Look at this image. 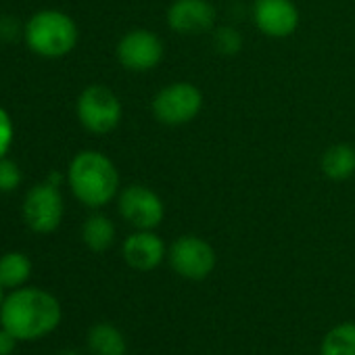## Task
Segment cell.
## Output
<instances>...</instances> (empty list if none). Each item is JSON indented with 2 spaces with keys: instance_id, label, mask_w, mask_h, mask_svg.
I'll list each match as a JSON object with an SVG mask.
<instances>
[{
  "instance_id": "obj_21",
  "label": "cell",
  "mask_w": 355,
  "mask_h": 355,
  "mask_svg": "<svg viewBox=\"0 0 355 355\" xmlns=\"http://www.w3.org/2000/svg\"><path fill=\"white\" fill-rule=\"evenodd\" d=\"M17 343L19 340L9 330L0 328V355H13L15 349H17Z\"/></svg>"
},
{
  "instance_id": "obj_9",
  "label": "cell",
  "mask_w": 355,
  "mask_h": 355,
  "mask_svg": "<svg viewBox=\"0 0 355 355\" xmlns=\"http://www.w3.org/2000/svg\"><path fill=\"white\" fill-rule=\"evenodd\" d=\"M117 211L134 230H155L165 218V203L146 184H128L117 195Z\"/></svg>"
},
{
  "instance_id": "obj_6",
  "label": "cell",
  "mask_w": 355,
  "mask_h": 355,
  "mask_svg": "<svg viewBox=\"0 0 355 355\" xmlns=\"http://www.w3.org/2000/svg\"><path fill=\"white\" fill-rule=\"evenodd\" d=\"M167 261L171 270L191 282H201L211 276L218 266L216 249L209 241L197 234L178 236L167 249Z\"/></svg>"
},
{
  "instance_id": "obj_16",
  "label": "cell",
  "mask_w": 355,
  "mask_h": 355,
  "mask_svg": "<svg viewBox=\"0 0 355 355\" xmlns=\"http://www.w3.org/2000/svg\"><path fill=\"white\" fill-rule=\"evenodd\" d=\"M32 276V259L21 251H9L0 255V284L5 291H15L26 286Z\"/></svg>"
},
{
  "instance_id": "obj_8",
  "label": "cell",
  "mask_w": 355,
  "mask_h": 355,
  "mask_svg": "<svg viewBox=\"0 0 355 355\" xmlns=\"http://www.w3.org/2000/svg\"><path fill=\"white\" fill-rule=\"evenodd\" d=\"M117 63L130 73H148L161 65L165 44L161 36L146 28L128 30L115 46Z\"/></svg>"
},
{
  "instance_id": "obj_15",
  "label": "cell",
  "mask_w": 355,
  "mask_h": 355,
  "mask_svg": "<svg viewBox=\"0 0 355 355\" xmlns=\"http://www.w3.org/2000/svg\"><path fill=\"white\" fill-rule=\"evenodd\" d=\"M88 349L92 355H125L128 345L123 334L119 332L117 326L109 322H98L88 330L86 336Z\"/></svg>"
},
{
  "instance_id": "obj_24",
  "label": "cell",
  "mask_w": 355,
  "mask_h": 355,
  "mask_svg": "<svg viewBox=\"0 0 355 355\" xmlns=\"http://www.w3.org/2000/svg\"><path fill=\"white\" fill-rule=\"evenodd\" d=\"M61 355H80V353H73V351H67V353H61Z\"/></svg>"
},
{
  "instance_id": "obj_4",
  "label": "cell",
  "mask_w": 355,
  "mask_h": 355,
  "mask_svg": "<svg viewBox=\"0 0 355 355\" xmlns=\"http://www.w3.org/2000/svg\"><path fill=\"white\" fill-rule=\"evenodd\" d=\"M205 107L201 88L193 82L178 80L159 88L150 101V113L157 123L167 128H182L193 123Z\"/></svg>"
},
{
  "instance_id": "obj_7",
  "label": "cell",
  "mask_w": 355,
  "mask_h": 355,
  "mask_svg": "<svg viewBox=\"0 0 355 355\" xmlns=\"http://www.w3.org/2000/svg\"><path fill=\"white\" fill-rule=\"evenodd\" d=\"M21 218L36 234H53L59 230L65 218V199L61 195V187H55L49 180L34 184L24 197Z\"/></svg>"
},
{
  "instance_id": "obj_3",
  "label": "cell",
  "mask_w": 355,
  "mask_h": 355,
  "mask_svg": "<svg viewBox=\"0 0 355 355\" xmlns=\"http://www.w3.org/2000/svg\"><path fill=\"white\" fill-rule=\"evenodd\" d=\"M24 40L36 57L55 61L76 51L80 42V28L69 13L42 9L24 26Z\"/></svg>"
},
{
  "instance_id": "obj_10",
  "label": "cell",
  "mask_w": 355,
  "mask_h": 355,
  "mask_svg": "<svg viewBox=\"0 0 355 355\" xmlns=\"http://www.w3.org/2000/svg\"><path fill=\"white\" fill-rule=\"evenodd\" d=\"M165 24L178 36L211 34L218 26V9L211 0H171L165 11Z\"/></svg>"
},
{
  "instance_id": "obj_17",
  "label": "cell",
  "mask_w": 355,
  "mask_h": 355,
  "mask_svg": "<svg viewBox=\"0 0 355 355\" xmlns=\"http://www.w3.org/2000/svg\"><path fill=\"white\" fill-rule=\"evenodd\" d=\"M320 355H355V324L343 322L330 328L320 345Z\"/></svg>"
},
{
  "instance_id": "obj_2",
  "label": "cell",
  "mask_w": 355,
  "mask_h": 355,
  "mask_svg": "<svg viewBox=\"0 0 355 355\" xmlns=\"http://www.w3.org/2000/svg\"><path fill=\"white\" fill-rule=\"evenodd\" d=\"M65 180L73 199L92 211L113 203L121 191V175L115 161L96 148H84L71 157Z\"/></svg>"
},
{
  "instance_id": "obj_18",
  "label": "cell",
  "mask_w": 355,
  "mask_h": 355,
  "mask_svg": "<svg viewBox=\"0 0 355 355\" xmlns=\"http://www.w3.org/2000/svg\"><path fill=\"white\" fill-rule=\"evenodd\" d=\"M243 34L232 26H216L211 32V46L222 57H236L243 51Z\"/></svg>"
},
{
  "instance_id": "obj_22",
  "label": "cell",
  "mask_w": 355,
  "mask_h": 355,
  "mask_svg": "<svg viewBox=\"0 0 355 355\" xmlns=\"http://www.w3.org/2000/svg\"><path fill=\"white\" fill-rule=\"evenodd\" d=\"M46 180H49L51 184H55V187H61V182H63V175H61V171H51Z\"/></svg>"
},
{
  "instance_id": "obj_19",
  "label": "cell",
  "mask_w": 355,
  "mask_h": 355,
  "mask_svg": "<svg viewBox=\"0 0 355 355\" xmlns=\"http://www.w3.org/2000/svg\"><path fill=\"white\" fill-rule=\"evenodd\" d=\"M24 182V173L17 161L3 157L0 159V193H15Z\"/></svg>"
},
{
  "instance_id": "obj_1",
  "label": "cell",
  "mask_w": 355,
  "mask_h": 355,
  "mask_svg": "<svg viewBox=\"0 0 355 355\" xmlns=\"http://www.w3.org/2000/svg\"><path fill=\"white\" fill-rule=\"evenodd\" d=\"M63 309L59 299L38 286L11 291L0 307V328L9 330L17 340H38L59 328Z\"/></svg>"
},
{
  "instance_id": "obj_23",
  "label": "cell",
  "mask_w": 355,
  "mask_h": 355,
  "mask_svg": "<svg viewBox=\"0 0 355 355\" xmlns=\"http://www.w3.org/2000/svg\"><path fill=\"white\" fill-rule=\"evenodd\" d=\"M5 297H7V295H5V286L0 284V307H3V301H5Z\"/></svg>"
},
{
  "instance_id": "obj_13",
  "label": "cell",
  "mask_w": 355,
  "mask_h": 355,
  "mask_svg": "<svg viewBox=\"0 0 355 355\" xmlns=\"http://www.w3.org/2000/svg\"><path fill=\"white\" fill-rule=\"evenodd\" d=\"M320 171L332 182H345L355 175V146L349 142H334L324 148L320 157Z\"/></svg>"
},
{
  "instance_id": "obj_12",
  "label": "cell",
  "mask_w": 355,
  "mask_h": 355,
  "mask_svg": "<svg viewBox=\"0 0 355 355\" xmlns=\"http://www.w3.org/2000/svg\"><path fill=\"white\" fill-rule=\"evenodd\" d=\"M121 257L136 272H153L167 259V245L155 230H134L121 243Z\"/></svg>"
},
{
  "instance_id": "obj_5",
  "label": "cell",
  "mask_w": 355,
  "mask_h": 355,
  "mask_svg": "<svg viewBox=\"0 0 355 355\" xmlns=\"http://www.w3.org/2000/svg\"><path fill=\"white\" fill-rule=\"evenodd\" d=\"M76 117L86 132L94 136H107L119 128L123 117V105L117 92L109 86L90 84L78 94Z\"/></svg>"
},
{
  "instance_id": "obj_20",
  "label": "cell",
  "mask_w": 355,
  "mask_h": 355,
  "mask_svg": "<svg viewBox=\"0 0 355 355\" xmlns=\"http://www.w3.org/2000/svg\"><path fill=\"white\" fill-rule=\"evenodd\" d=\"M13 142H15V123H13V117H11V113L5 107H0V159L9 155Z\"/></svg>"
},
{
  "instance_id": "obj_11",
  "label": "cell",
  "mask_w": 355,
  "mask_h": 355,
  "mask_svg": "<svg viewBox=\"0 0 355 355\" xmlns=\"http://www.w3.org/2000/svg\"><path fill=\"white\" fill-rule=\"evenodd\" d=\"M251 17L257 32L270 40L291 38L301 26V11L295 0H253Z\"/></svg>"
},
{
  "instance_id": "obj_14",
  "label": "cell",
  "mask_w": 355,
  "mask_h": 355,
  "mask_svg": "<svg viewBox=\"0 0 355 355\" xmlns=\"http://www.w3.org/2000/svg\"><path fill=\"white\" fill-rule=\"evenodd\" d=\"M117 239V228L113 220L98 209L90 214L84 224H82V243L92 251V253H105L115 245Z\"/></svg>"
}]
</instances>
